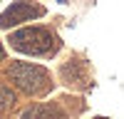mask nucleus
Returning <instances> with one entry per match:
<instances>
[{
    "mask_svg": "<svg viewBox=\"0 0 124 119\" xmlns=\"http://www.w3.org/2000/svg\"><path fill=\"white\" fill-rule=\"evenodd\" d=\"M10 79L23 89V92L27 94H45L50 87H52V82H50V74L45 72L42 67L37 65H27V62H15L13 67H10Z\"/></svg>",
    "mask_w": 124,
    "mask_h": 119,
    "instance_id": "f03ea898",
    "label": "nucleus"
},
{
    "mask_svg": "<svg viewBox=\"0 0 124 119\" xmlns=\"http://www.w3.org/2000/svg\"><path fill=\"white\" fill-rule=\"evenodd\" d=\"M15 50L25 55H50L57 50V40L52 32H47L42 27H25V30H17V32L10 37Z\"/></svg>",
    "mask_w": 124,
    "mask_h": 119,
    "instance_id": "f257e3e1",
    "label": "nucleus"
},
{
    "mask_svg": "<svg viewBox=\"0 0 124 119\" xmlns=\"http://www.w3.org/2000/svg\"><path fill=\"white\" fill-rule=\"evenodd\" d=\"M20 119H65V112L57 107V104H35L25 109Z\"/></svg>",
    "mask_w": 124,
    "mask_h": 119,
    "instance_id": "20e7f679",
    "label": "nucleus"
},
{
    "mask_svg": "<svg viewBox=\"0 0 124 119\" xmlns=\"http://www.w3.org/2000/svg\"><path fill=\"white\" fill-rule=\"evenodd\" d=\"M13 104H15V94L10 92L8 87H0V114H3V112H8V109L13 107Z\"/></svg>",
    "mask_w": 124,
    "mask_h": 119,
    "instance_id": "39448f33",
    "label": "nucleus"
},
{
    "mask_svg": "<svg viewBox=\"0 0 124 119\" xmlns=\"http://www.w3.org/2000/svg\"><path fill=\"white\" fill-rule=\"evenodd\" d=\"M42 13L45 10L40 5H32V3H27V0H17V3H13L3 15H0V27H10V25L25 22L30 17H40Z\"/></svg>",
    "mask_w": 124,
    "mask_h": 119,
    "instance_id": "7ed1b4c3",
    "label": "nucleus"
},
{
    "mask_svg": "<svg viewBox=\"0 0 124 119\" xmlns=\"http://www.w3.org/2000/svg\"><path fill=\"white\" fill-rule=\"evenodd\" d=\"M3 57H5V50H3V45H0V62H3Z\"/></svg>",
    "mask_w": 124,
    "mask_h": 119,
    "instance_id": "423d86ee",
    "label": "nucleus"
}]
</instances>
